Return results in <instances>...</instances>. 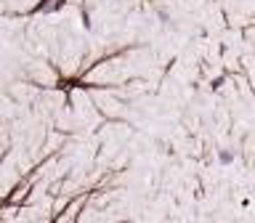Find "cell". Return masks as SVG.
Listing matches in <instances>:
<instances>
[{"mask_svg": "<svg viewBox=\"0 0 255 223\" xmlns=\"http://www.w3.org/2000/svg\"><path fill=\"white\" fill-rule=\"evenodd\" d=\"M218 159H221L223 165H231V162H234V154H231V151H221Z\"/></svg>", "mask_w": 255, "mask_h": 223, "instance_id": "6da1fadb", "label": "cell"}]
</instances>
